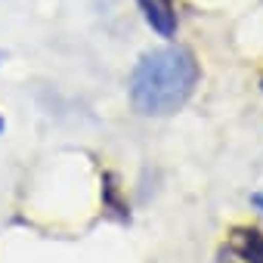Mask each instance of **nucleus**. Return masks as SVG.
I'll return each mask as SVG.
<instances>
[{
  "mask_svg": "<svg viewBox=\"0 0 263 263\" xmlns=\"http://www.w3.org/2000/svg\"><path fill=\"white\" fill-rule=\"evenodd\" d=\"M201 78L198 59L186 47H158L140 56L130 74V102L140 115L167 118L180 111Z\"/></svg>",
  "mask_w": 263,
  "mask_h": 263,
  "instance_id": "f257e3e1",
  "label": "nucleus"
},
{
  "mask_svg": "<svg viewBox=\"0 0 263 263\" xmlns=\"http://www.w3.org/2000/svg\"><path fill=\"white\" fill-rule=\"evenodd\" d=\"M137 4L155 34H161V37L177 34V4L174 0H137Z\"/></svg>",
  "mask_w": 263,
  "mask_h": 263,
  "instance_id": "f03ea898",
  "label": "nucleus"
},
{
  "mask_svg": "<svg viewBox=\"0 0 263 263\" xmlns=\"http://www.w3.org/2000/svg\"><path fill=\"white\" fill-rule=\"evenodd\" d=\"M229 248L241 263H263V232L257 226H235L229 232Z\"/></svg>",
  "mask_w": 263,
  "mask_h": 263,
  "instance_id": "7ed1b4c3",
  "label": "nucleus"
},
{
  "mask_svg": "<svg viewBox=\"0 0 263 263\" xmlns=\"http://www.w3.org/2000/svg\"><path fill=\"white\" fill-rule=\"evenodd\" d=\"M251 204H254V208H260V211H263V189H260V192H254V195H251Z\"/></svg>",
  "mask_w": 263,
  "mask_h": 263,
  "instance_id": "20e7f679",
  "label": "nucleus"
},
{
  "mask_svg": "<svg viewBox=\"0 0 263 263\" xmlns=\"http://www.w3.org/2000/svg\"><path fill=\"white\" fill-rule=\"evenodd\" d=\"M0 130H4V118H0Z\"/></svg>",
  "mask_w": 263,
  "mask_h": 263,
  "instance_id": "39448f33",
  "label": "nucleus"
},
{
  "mask_svg": "<svg viewBox=\"0 0 263 263\" xmlns=\"http://www.w3.org/2000/svg\"><path fill=\"white\" fill-rule=\"evenodd\" d=\"M260 87H263V84H260Z\"/></svg>",
  "mask_w": 263,
  "mask_h": 263,
  "instance_id": "423d86ee",
  "label": "nucleus"
}]
</instances>
